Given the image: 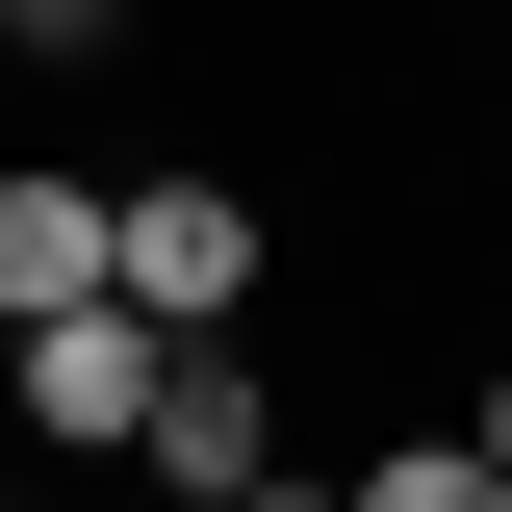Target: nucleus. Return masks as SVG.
<instances>
[{
  "label": "nucleus",
  "instance_id": "1",
  "mask_svg": "<svg viewBox=\"0 0 512 512\" xmlns=\"http://www.w3.org/2000/svg\"><path fill=\"white\" fill-rule=\"evenodd\" d=\"M103 308H128V333H256V308H282V231H256V180H205V154L103 180Z\"/></svg>",
  "mask_w": 512,
  "mask_h": 512
},
{
  "label": "nucleus",
  "instance_id": "2",
  "mask_svg": "<svg viewBox=\"0 0 512 512\" xmlns=\"http://www.w3.org/2000/svg\"><path fill=\"white\" fill-rule=\"evenodd\" d=\"M154 359H180V333H128V308H26V333H0V436L128 487V436H154Z\"/></svg>",
  "mask_w": 512,
  "mask_h": 512
},
{
  "label": "nucleus",
  "instance_id": "3",
  "mask_svg": "<svg viewBox=\"0 0 512 512\" xmlns=\"http://www.w3.org/2000/svg\"><path fill=\"white\" fill-rule=\"evenodd\" d=\"M256 461H308V436H282V359H256V333H180V359H154V436H128V487L231 512Z\"/></svg>",
  "mask_w": 512,
  "mask_h": 512
},
{
  "label": "nucleus",
  "instance_id": "4",
  "mask_svg": "<svg viewBox=\"0 0 512 512\" xmlns=\"http://www.w3.org/2000/svg\"><path fill=\"white\" fill-rule=\"evenodd\" d=\"M26 308H103V180L77 154H0V333Z\"/></svg>",
  "mask_w": 512,
  "mask_h": 512
},
{
  "label": "nucleus",
  "instance_id": "5",
  "mask_svg": "<svg viewBox=\"0 0 512 512\" xmlns=\"http://www.w3.org/2000/svg\"><path fill=\"white\" fill-rule=\"evenodd\" d=\"M333 512H512V487L461 461V410H410V436H359V461H333Z\"/></svg>",
  "mask_w": 512,
  "mask_h": 512
},
{
  "label": "nucleus",
  "instance_id": "6",
  "mask_svg": "<svg viewBox=\"0 0 512 512\" xmlns=\"http://www.w3.org/2000/svg\"><path fill=\"white\" fill-rule=\"evenodd\" d=\"M0 52L26 77H154V0H0Z\"/></svg>",
  "mask_w": 512,
  "mask_h": 512
},
{
  "label": "nucleus",
  "instance_id": "7",
  "mask_svg": "<svg viewBox=\"0 0 512 512\" xmlns=\"http://www.w3.org/2000/svg\"><path fill=\"white\" fill-rule=\"evenodd\" d=\"M461 461H487V487H512V359H487V384H461Z\"/></svg>",
  "mask_w": 512,
  "mask_h": 512
},
{
  "label": "nucleus",
  "instance_id": "8",
  "mask_svg": "<svg viewBox=\"0 0 512 512\" xmlns=\"http://www.w3.org/2000/svg\"><path fill=\"white\" fill-rule=\"evenodd\" d=\"M231 512H333V461H256V487H231Z\"/></svg>",
  "mask_w": 512,
  "mask_h": 512
},
{
  "label": "nucleus",
  "instance_id": "9",
  "mask_svg": "<svg viewBox=\"0 0 512 512\" xmlns=\"http://www.w3.org/2000/svg\"><path fill=\"white\" fill-rule=\"evenodd\" d=\"M487 205H512V103H487Z\"/></svg>",
  "mask_w": 512,
  "mask_h": 512
},
{
  "label": "nucleus",
  "instance_id": "10",
  "mask_svg": "<svg viewBox=\"0 0 512 512\" xmlns=\"http://www.w3.org/2000/svg\"><path fill=\"white\" fill-rule=\"evenodd\" d=\"M128 512H180V487H128Z\"/></svg>",
  "mask_w": 512,
  "mask_h": 512
}]
</instances>
